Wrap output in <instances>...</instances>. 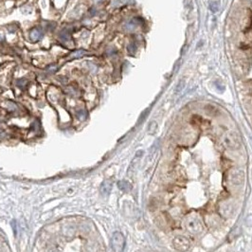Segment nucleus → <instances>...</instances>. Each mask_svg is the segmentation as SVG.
<instances>
[{
	"mask_svg": "<svg viewBox=\"0 0 252 252\" xmlns=\"http://www.w3.org/2000/svg\"><path fill=\"white\" fill-rule=\"evenodd\" d=\"M185 228L192 234H198L203 231V225L196 216L189 215L185 219Z\"/></svg>",
	"mask_w": 252,
	"mask_h": 252,
	"instance_id": "1",
	"label": "nucleus"
},
{
	"mask_svg": "<svg viewBox=\"0 0 252 252\" xmlns=\"http://www.w3.org/2000/svg\"><path fill=\"white\" fill-rule=\"evenodd\" d=\"M223 145L229 150H236L241 145L240 138L237 133L235 132H229L227 133L223 138Z\"/></svg>",
	"mask_w": 252,
	"mask_h": 252,
	"instance_id": "2",
	"label": "nucleus"
},
{
	"mask_svg": "<svg viewBox=\"0 0 252 252\" xmlns=\"http://www.w3.org/2000/svg\"><path fill=\"white\" fill-rule=\"evenodd\" d=\"M229 179L232 185L239 186L242 185L245 179V173L241 168H233L229 171Z\"/></svg>",
	"mask_w": 252,
	"mask_h": 252,
	"instance_id": "3",
	"label": "nucleus"
},
{
	"mask_svg": "<svg viewBox=\"0 0 252 252\" xmlns=\"http://www.w3.org/2000/svg\"><path fill=\"white\" fill-rule=\"evenodd\" d=\"M173 247H174V249L179 252H185L190 248L191 242L187 237L179 235V236H176L173 238Z\"/></svg>",
	"mask_w": 252,
	"mask_h": 252,
	"instance_id": "4",
	"label": "nucleus"
},
{
	"mask_svg": "<svg viewBox=\"0 0 252 252\" xmlns=\"http://www.w3.org/2000/svg\"><path fill=\"white\" fill-rule=\"evenodd\" d=\"M111 244H112V248L116 252H122L125 244V239L123 235L119 231L114 232L111 239Z\"/></svg>",
	"mask_w": 252,
	"mask_h": 252,
	"instance_id": "5",
	"label": "nucleus"
},
{
	"mask_svg": "<svg viewBox=\"0 0 252 252\" xmlns=\"http://www.w3.org/2000/svg\"><path fill=\"white\" fill-rule=\"evenodd\" d=\"M30 38L33 42L40 41L43 38V32H42V30H38V29L31 30L30 32Z\"/></svg>",
	"mask_w": 252,
	"mask_h": 252,
	"instance_id": "6",
	"label": "nucleus"
},
{
	"mask_svg": "<svg viewBox=\"0 0 252 252\" xmlns=\"http://www.w3.org/2000/svg\"><path fill=\"white\" fill-rule=\"evenodd\" d=\"M232 210H233V208L229 203H224L221 205L220 211L225 217H229L232 213Z\"/></svg>",
	"mask_w": 252,
	"mask_h": 252,
	"instance_id": "7",
	"label": "nucleus"
},
{
	"mask_svg": "<svg viewBox=\"0 0 252 252\" xmlns=\"http://www.w3.org/2000/svg\"><path fill=\"white\" fill-rule=\"evenodd\" d=\"M112 189V184L110 181H104L101 186V192L103 195H107L110 193Z\"/></svg>",
	"mask_w": 252,
	"mask_h": 252,
	"instance_id": "8",
	"label": "nucleus"
},
{
	"mask_svg": "<svg viewBox=\"0 0 252 252\" xmlns=\"http://www.w3.org/2000/svg\"><path fill=\"white\" fill-rule=\"evenodd\" d=\"M209 9L213 12V14H215L219 11L220 9V2L217 1V0H214V1H210L209 3Z\"/></svg>",
	"mask_w": 252,
	"mask_h": 252,
	"instance_id": "9",
	"label": "nucleus"
},
{
	"mask_svg": "<svg viewBox=\"0 0 252 252\" xmlns=\"http://www.w3.org/2000/svg\"><path fill=\"white\" fill-rule=\"evenodd\" d=\"M118 187H119V189H120L121 191H128L129 190L131 189V185L129 184L127 181H124V180L120 181L118 183Z\"/></svg>",
	"mask_w": 252,
	"mask_h": 252,
	"instance_id": "10",
	"label": "nucleus"
},
{
	"mask_svg": "<svg viewBox=\"0 0 252 252\" xmlns=\"http://www.w3.org/2000/svg\"><path fill=\"white\" fill-rule=\"evenodd\" d=\"M60 39L63 42H69L70 41V35L67 30H63L60 33Z\"/></svg>",
	"mask_w": 252,
	"mask_h": 252,
	"instance_id": "11",
	"label": "nucleus"
},
{
	"mask_svg": "<svg viewBox=\"0 0 252 252\" xmlns=\"http://www.w3.org/2000/svg\"><path fill=\"white\" fill-rule=\"evenodd\" d=\"M86 53V51L85 49H79V50H75L73 52H71V54L69 55L70 58H79L82 57V55H85Z\"/></svg>",
	"mask_w": 252,
	"mask_h": 252,
	"instance_id": "12",
	"label": "nucleus"
},
{
	"mask_svg": "<svg viewBox=\"0 0 252 252\" xmlns=\"http://www.w3.org/2000/svg\"><path fill=\"white\" fill-rule=\"evenodd\" d=\"M205 109H206V111L208 112L210 115H211V116H214V115H216V113L219 112L218 109H217V107L213 106V105H210V104L207 105V106L205 107Z\"/></svg>",
	"mask_w": 252,
	"mask_h": 252,
	"instance_id": "13",
	"label": "nucleus"
},
{
	"mask_svg": "<svg viewBox=\"0 0 252 252\" xmlns=\"http://www.w3.org/2000/svg\"><path fill=\"white\" fill-rule=\"evenodd\" d=\"M157 129V123L156 121H151V123L148 126V132L150 134H154Z\"/></svg>",
	"mask_w": 252,
	"mask_h": 252,
	"instance_id": "14",
	"label": "nucleus"
},
{
	"mask_svg": "<svg viewBox=\"0 0 252 252\" xmlns=\"http://www.w3.org/2000/svg\"><path fill=\"white\" fill-rule=\"evenodd\" d=\"M16 86L18 87H20L21 89H24L26 87V86H27V80H25V79H19V80H17Z\"/></svg>",
	"mask_w": 252,
	"mask_h": 252,
	"instance_id": "15",
	"label": "nucleus"
},
{
	"mask_svg": "<svg viewBox=\"0 0 252 252\" xmlns=\"http://www.w3.org/2000/svg\"><path fill=\"white\" fill-rule=\"evenodd\" d=\"M184 86H185V82L184 81H180L177 85H176V93H179V92H181L182 90L184 89Z\"/></svg>",
	"mask_w": 252,
	"mask_h": 252,
	"instance_id": "16",
	"label": "nucleus"
},
{
	"mask_svg": "<svg viewBox=\"0 0 252 252\" xmlns=\"http://www.w3.org/2000/svg\"><path fill=\"white\" fill-rule=\"evenodd\" d=\"M77 118H78L80 120H85L86 118V111H83V110H80L77 112Z\"/></svg>",
	"mask_w": 252,
	"mask_h": 252,
	"instance_id": "17",
	"label": "nucleus"
},
{
	"mask_svg": "<svg viewBox=\"0 0 252 252\" xmlns=\"http://www.w3.org/2000/svg\"><path fill=\"white\" fill-rule=\"evenodd\" d=\"M21 11L23 12V14H31L32 9L30 7V6H25V7H23L21 9Z\"/></svg>",
	"mask_w": 252,
	"mask_h": 252,
	"instance_id": "18",
	"label": "nucleus"
},
{
	"mask_svg": "<svg viewBox=\"0 0 252 252\" xmlns=\"http://www.w3.org/2000/svg\"><path fill=\"white\" fill-rule=\"evenodd\" d=\"M7 108H8V110H11V111H14V110H16V104L14 102H11V101H8V106H7Z\"/></svg>",
	"mask_w": 252,
	"mask_h": 252,
	"instance_id": "19",
	"label": "nucleus"
},
{
	"mask_svg": "<svg viewBox=\"0 0 252 252\" xmlns=\"http://www.w3.org/2000/svg\"><path fill=\"white\" fill-rule=\"evenodd\" d=\"M135 50H137V48H135V46L134 44H130L128 46V51L130 53H134V52H135Z\"/></svg>",
	"mask_w": 252,
	"mask_h": 252,
	"instance_id": "20",
	"label": "nucleus"
},
{
	"mask_svg": "<svg viewBox=\"0 0 252 252\" xmlns=\"http://www.w3.org/2000/svg\"><path fill=\"white\" fill-rule=\"evenodd\" d=\"M58 69V67H56V66H50V67H48V68H47V70H48V71H50V72H55V71Z\"/></svg>",
	"mask_w": 252,
	"mask_h": 252,
	"instance_id": "21",
	"label": "nucleus"
},
{
	"mask_svg": "<svg viewBox=\"0 0 252 252\" xmlns=\"http://www.w3.org/2000/svg\"><path fill=\"white\" fill-rule=\"evenodd\" d=\"M11 226H12V229H14V233L16 234V230H17V229H17V228H16V221H12V222H11Z\"/></svg>",
	"mask_w": 252,
	"mask_h": 252,
	"instance_id": "22",
	"label": "nucleus"
},
{
	"mask_svg": "<svg viewBox=\"0 0 252 252\" xmlns=\"http://www.w3.org/2000/svg\"><path fill=\"white\" fill-rule=\"evenodd\" d=\"M89 14H91V15H94V14H96V10H95L94 8H93V9H91V10L89 11Z\"/></svg>",
	"mask_w": 252,
	"mask_h": 252,
	"instance_id": "23",
	"label": "nucleus"
},
{
	"mask_svg": "<svg viewBox=\"0 0 252 252\" xmlns=\"http://www.w3.org/2000/svg\"><path fill=\"white\" fill-rule=\"evenodd\" d=\"M48 252H58V250H57L56 248L53 247V248H50V249L48 250Z\"/></svg>",
	"mask_w": 252,
	"mask_h": 252,
	"instance_id": "24",
	"label": "nucleus"
},
{
	"mask_svg": "<svg viewBox=\"0 0 252 252\" xmlns=\"http://www.w3.org/2000/svg\"><path fill=\"white\" fill-rule=\"evenodd\" d=\"M4 39V36L2 34H0V41H2Z\"/></svg>",
	"mask_w": 252,
	"mask_h": 252,
	"instance_id": "25",
	"label": "nucleus"
}]
</instances>
